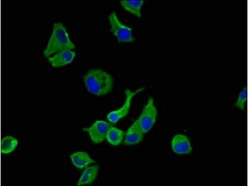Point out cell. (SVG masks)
I'll return each instance as SVG.
<instances>
[{"instance_id":"obj_1","label":"cell","mask_w":248,"mask_h":186,"mask_svg":"<svg viewBox=\"0 0 248 186\" xmlns=\"http://www.w3.org/2000/svg\"><path fill=\"white\" fill-rule=\"evenodd\" d=\"M83 79L88 91L96 95H105L113 88L112 75L100 69L89 70L84 76Z\"/></svg>"},{"instance_id":"obj_2","label":"cell","mask_w":248,"mask_h":186,"mask_svg":"<svg viewBox=\"0 0 248 186\" xmlns=\"http://www.w3.org/2000/svg\"><path fill=\"white\" fill-rule=\"evenodd\" d=\"M75 46L71 41L64 26L60 22L53 24L52 33L44 51L46 57L51 54L65 50H72Z\"/></svg>"},{"instance_id":"obj_3","label":"cell","mask_w":248,"mask_h":186,"mask_svg":"<svg viewBox=\"0 0 248 186\" xmlns=\"http://www.w3.org/2000/svg\"><path fill=\"white\" fill-rule=\"evenodd\" d=\"M111 30L119 43L132 42L135 40L131 29L123 24L113 11L108 16Z\"/></svg>"},{"instance_id":"obj_4","label":"cell","mask_w":248,"mask_h":186,"mask_svg":"<svg viewBox=\"0 0 248 186\" xmlns=\"http://www.w3.org/2000/svg\"><path fill=\"white\" fill-rule=\"evenodd\" d=\"M157 113L154 100L152 97H149L140 116L136 120L144 133L147 132L152 127L156 122Z\"/></svg>"},{"instance_id":"obj_5","label":"cell","mask_w":248,"mask_h":186,"mask_svg":"<svg viewBox=\"0 0 248 186\" xmlns=\"http://www.w3.org/2000/svg\"><path fill=\"white\" fill-rule=\"evenodd\" d=\"M144 89L141 87L135 91L127 89L125 91L126 99L123 105L119 108L112 111L107 115L108 120L113 124L117 123L119 120L125 117L128 113L131 100L133 97L136 94L141 92Z\"/></svg>"},{"instance_id":"obj_6","label":"cell","mask_w":248,"mask_h":186,"mask_svg":"<svg viewBox=\"0 0 248 186\" xmlns=\"http://www.w3.org/2000/svg\"><path fill=\"white\" fill-rule=\"evenodd\" d=\"M111 125L104 121L97 120L90 127L84 128L83 130L88 132L93 142L100 143L104 140Z\"/></svg>"},{"instance_id":"obj_7","label":"cell","mask_w":248,"mask_h":186,"mask_svg":"<svg viewBox=\"0 0 248 186\" xmlns=\"http://www.w3.org/2000/svg\"><path fill=\"white\" fill-rule=\"evenodd\" d=\"M76 55L75 51L65 50L57 52L54 56L49 57L48 60L52 66L59 67L71 63Z\"/></svg>"},{"instance_id":"obj_8","label":"cell","mask_w":248,"mask_h":186,"mask_svg":"<svg viewBox=\"0 0 248 186\" xmlns=\"http://www.w3.org/2000/svg\"><path fill=\"white\" fill-rule=\"evenodd\" d=\"M171 146L173 151L179 154L188 153L192 150L188 137L181 134L174 136L172 141Z\"/></svg>"},{"instance_id":"obj_9","label":"cell","mask_w":248,"mask_h":186,"mask_svg":"<svg viewBox=\"0 0 248 186\" xmlns=\"http://www.w3.org/2000/svg\"><path fill=\"white\" fill-rule=\"evenodd\" d=\"M144 133L136 120L128 129L124 143L126 145H133L139 143L143 139Z\"/></svg>"},{"instance_id":"obj_10","label":"cell","mask_w":248,"mask_h":186,"mask_svg":"<svg viewBox=\"0 0 248 186\" xmlns=\"http://www.w3.org/2000/svg\"><path fill=\"white\" fill-rule=\"evenodd\" d=\"M70 157L73 165L81 169L86 167L90 164L95 162L86 153L83 152H75L71 154Z\"/></svg>"},{"instance_id":"obj_11","label":"cell","mask_w":248,"mask_h":186,"mask_svg":"<svg viewBox=\"0 0 248 186\" xmlns=\"http://www.w3.org/2000/svg\"><path fill=\"white\" fill-rule=\"evenodd\" d=\"M99 169V166L97 165L86 168L81 176L77 185H81L91 183L95 179Z\"/></svg>"},{"instance_id":"obj_12","label":"cell","mask_w":248,"mask_h":186,"mask_svg":"<svg viewBox=\"0 0 248 186\" xmlns=\"http://www.w3.org/2000/svg\"><path fill=\"white\" fill-rule=\"evenodd\" d=\"M143 0H121L120 3L126 11L138 17L141 16V8L143 4Z\"/></svg>"},{"instance_id":"obj_13","label":"cell","mask_w":248,"mask_h":186,"mask_svg":"<svg viewBox=\"0 0 248 186\" xmlns=\"http://www.w3.org/2000/svg\"><path fill=\"white\" fill-rule=\"evenodd\" d=\"M124 132L122 130L111 125L106 135L107 140L114 145L120 144L122 142Z\"/></svg>"},{"instance_id":"obj_14","label":"cell","mask_w":248,"mask_h":186,"mask_svg":"<svg viewBox=\"0 0 248 186\" xmlns=\"http://www.w3.org/2000/svg\"><path fill=\"white\" fill-rule=\"evenodd\" d=\"M18 144L17 140L11 136L4 138L1 142V152L3 153H8L12 151Z\"/></svg>"},{"instance_id":"obj_15","label":"cell","mask_w":248,"mask_h":186,"mask_svg":"<svg viewBox=\"0 0 248 186\" xmlns=\"http://www.w3.org/2000/svg\"><path fill=\"white\" fill-rule=\"evenodd\" d=\"M247 98V90L245 86L238 94L236 102L234 104V106L242 110H244V104Z\"/></svg>"}]
</instances>
